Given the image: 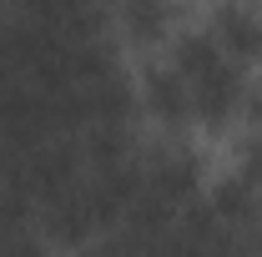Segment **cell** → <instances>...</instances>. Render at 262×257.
<instances>
[{
    "mask_svg": "<svg viewBox=\"0 0 262 257\" xmlns=\"http://www.w3.org/2000/svg\"><path fill=\"white\" fill-rule=\"evenodd\" d=\"M171 66L182 71V81L192 91V121L222 126V121H232L242 111V101H247V71L232 61V56H222V46L212 40L207 26L177 35Z\"/></svg>",
    "mask_w": 262,
    "mask_h": 257,
    "instance_id": "1",
    "label": "cell"
},
{
    "mask_svg": "<svg viewBox=\"0 0 262 257\" xmlns=\"http://www.w3.org/2000/svg\"><path fill=\"white\" fill-rule=\"evenodd\" d=\"M141 187L166 202L171 212H187L192 202H202V161L192 146L182 141H157L141 146Z\"/></svg>",
    "mask_w": 262,
    "mask_h": 257,
    "instance_id": "2",
    "label": "cell"
},
{
    "mask_svg": "<svg viewBox=\"0 0 262 257\" xmlns=\"http://www.w3.org/2000/svg\"><path fill=\"white\" fill-rule=\"evenodd\" d=\"M141 106L162 121V126H187L192 121V91H187V81H182V71L171 66V56L166 61H151L146 71H141Z\"/></svg>",
    "mask_w": 262,
    "mask_h": 257,
    "instance_id": "3",
    "label": "cell"
},
{
    "mask_svg": "<svg viewBox=\"0 0 262 257\" xmlns=\"http://www.w3.org/2000/svg\"><path fill=\"white\" fill-rule=\"evenodd\" d=\"M207 31L222 46V56H232L242 71L262 61V5H217Z\"/></svg>",
    "mask_w": 262,
    "mask_h": 257,
    "instance_id": "4",
    "label": "cell"
},
{
    "mask_svg": "<svg viewBox=\"0 0 262 257\" xmlns=\"http://www.w3.org/2000/svg\"><path fill=\"white\" fill-rule=\"evenodd\" d=\"M202 202H207V212L227 227V232H237V237H247V232L257 227V217H262V192L242 177V172L212 182V192H202Z\"/></svg>",
    "mask_w": 262,
    "mask_h": 257,
    "instance_id": "5",
    "label": "cell"
},
{
    "mask_svg": "<svg viewBox=\"0 0 262 257\" xmlns=\"http://www.w3.org/2000/svg\"><path fill=\"white\" fill-rule=\"evenodd\" d=\"M171 5H126L121 10V26H126L136 40H157V35H166L171 31Z\"/></svg>",
    "mask_w": 262,
    "mask_h": 257,
    "instance_id": "6",
    "label": "cell"
},
{
    "mask_svg": "<svg viewBox=\"0 0 262 257\" xmlns=\"http://www.w3.org/2000/svg\"><path fill=\"white\" fill-rule=\"evenodd\" d=\"M0 257H51V242L40 237V227L5 232V237H0Z\"/></svg>",
    "mask_w": 262,
    "mask_h": 257,
    "instance_id": "7",
    "label": "cell"
},
{
    "mask_svg": "<svg viewBox=\"0 0 262 257\" xmlns=\"http://www.w3.org/2000/svg\"><path fill=\"white\" fill-rule=\"evenodd\" d=\"M81 257H141V247H131L121 232H106V237H96L91 247H81Z\"/></svg>",
    "mask_w": 262,
    "mask_h": 257,
    "instance_id": "8",
    "label": "cell"
},
{
    "mask_svg": "<svg viewBox=\"0 0 262 257\" xmlns=\"http://www.w3.org/2000/svg\"><path fill=\"white\" fill-rule=\"evenodd\" d=\"M242 177L262 192V126L252 131V136H247V146H242Z\"/></svg>",
    "mask_w": 262,
    "mask_h": 257,
    "instance_id": "9",
    "label": "cell"
},
{
    "mask_svg": "<svg viewBox=\"0 0 262 257\" xmlns=\"http://www.w3.org/2000/svg\"><path fill=\"white\" fill-rule=\"evenodd\" d=\"M247 247H252V257H262V217H257V227L247 232Z\"/></svg>",
    "mask_w": 262,
    "mask_h": 257,
    "instance_id": "10",
    "label": "cell"
}]
</instances>
